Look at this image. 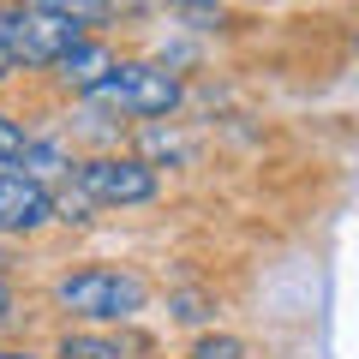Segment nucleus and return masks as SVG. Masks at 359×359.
<instances>
[{
    "label": "nucleus",
    "instance_id": "1",
    "mask_svg": "<svg viewBox=\"0 0 359 359\" xmlns=\"http://www.w3.org/2000/svg\"><path fill=\"white\" fill-rule=\"evenodd\" d=\"M54 299H60L72 318H90V323H126V318H138V311H144L150 287H144V276H132V269L90 264V269L60 276V282H54Z\"/></svg>",
    "mask_w": 359,
    "mask_h": 359
},
{
    "label": "nucleus",
    "instance_id": "2",
    "mask_svg": "<svg viewBox=\"0 0 359 359\" xmlns=\"http://www.w3.org/2000/svg\"><path fill=\"white\" fill-rule=\"evenodd\" d=\"M90 96H96L102 108L156 120V114H174V108H180V78L162 72V66H144V60H120L102 84L90 90Z\"/></svg>",
    "mask_w": 359,
    "mask_h": 359
},
{
    "label": "nucleus",
    "instance_id": "3",
    "mask_svg": "<svg viewBox=\"0 0 359 359\" xmlns=\"http://www.w3.org/2000/svg\"><path fill=\"white\" fill-rule=\"evenodd\" d=\"M6 36H13L18 60L30 66H60L66 54L84 42V25L66 13H48V6H30V13H13L6 18Z\"/></svg>",
    "mask_w": 359,
    "mask_h": 359
},
{
    "label": "nucleus",
    "instance_id": "4",
    "mask_svg": "<svg viewBox=\"0 0 359 359\" xmlns=\"http://www.w3.org/2000/svg\"><path fill=\"white\" fill-rule=\"evenodd\" d=\"M78 192H90L96 204H150L156 198V168L144 156H96L78 168Z\"/></svg>",
    "mask_w": 359,
    "mask_h": 359
},
{
    "label": "nucleus",
    "instance_id": "5",
    "mask_svg": "<svg viewBox=\"0 0 359 359\" xmlns=\"http://www.w3.org/2000/svg\"><path fill=\"white\" fill-rule=\"evenodd\" d=\"M54 192L42 186L36 174H0V228L6 233H30L54 216Z\"/></svg>",
    "mask_w": 359,
    "mask_h": 359
},
{
    "label": "nucleus",
    "instance_id": "6",
    "mask_svg": "<svg viewBox=\"0 0 359 359\" xmlns=\"http://www.w3.org/2000/svg\"><path fill=\"white\" fill-rule=\"evenodd\" d=\"M108 72H114V54H108L102 42H90V36H84V42H78V48L60 60V78H66L72 90H84V96H90L96 84H102Z\"/></svg>",
    "mask_w": 359,
    "mask_h": 359
},
{
    "label": "nucleus",
    "instance_id": "7",
    "mask_svg": "<svg viewBox=\"0 0 359 359\" xmlns=\"http://www.w3.org/2000/svg\"><path fill=\"white\" fill-rule=\"evenodd\" d=\"M60 359H126V347H120L114 335H66Z\"/></svg>",
    "mask_w": 359,
    "mask_h": 359
},
{
    "label": "nucleus",
    "instance_id": "8",
    "mask_svg": "<svg viewBox=\"0 0 359 359\" xmlns=\"http://www.w3.org/2000/svg\"><path fill=\"white\" fill-rule=\"evenodd\" d=\"M36 6L66 13V18H78V25H96V18H108V0H36Z\"/></svg>",
    "mask_w": 359,
    "mask_h": 359
},
{
    "label": "nucleus",
    "instance_id": "9",
    "mask_svg": "<svg viewBox=\"0 0 359 359\" xmlns=\"http://www.w3.org/2000/svg\"><path fill=\"white\" fill-rule=\"evenodd\" d=\"M54 168H72V162H66V156H60V144H25V174H54Z\"/></svg>",
    "mask_w": 359,
    "mask_h": 359
},
{
    "label": "nucleus",
    "instance_id": "10",
    "mask_svg": "<svg viewBox=\"0 0 359 359\" xmlns=\"http://www.w3.org/2000/svg\"><path fill=\"white\" fill-rule=\"evenodd\" d=\"M192 359H245V341L240 335H204V341H192Z\"/></svg>",
    "mask_w": 359,
    "mask_h": 359
},
{
    "label": "nucleus",
    "instance_id": "11",
    "mask_svg": "<svg viewBox=\"0 0 359 359\" xmlns=\"http://www.w3.org/2000/svg\"><path fill=\"white\" fill-rule=\"evenodd\" d=\"M25 132H18L13 126V120H6V114H0V168H6V162H18V156H25Z\"/></svg>",
    "mask_w": 359,
    "mask_h": 359
},
{
    "label": "nucleus",
    "instance_id": "12",
    "mask_svg": "<svg viewBox=\"0 0 359 359\" xmlns=\"http://www.w3.org/2000/svg\"><path fill=\"white\" fill-rule=\"evenodd\" d=\"M174 318L180 323H198V318H204V299H198V294H180L174 299Z\"/></svg>",
    "mask_w": 359,
    "mask_h": 359
},
{
    "label": "nucleus",
    "instance_id": "13",
    "mask_svg": "<svg viewBox=\"0 0 359 359\" xmlns=\"http://www.w3.org/2000/svg\"><path fill=\"white\" fill-rule=\"evenodd\" d=\"M13 60H18V48H13V36H6V30H0V78L13 72Z\"/></svg>",
    "mask_w": 359,
    "mask_h": 359
},
{
    "label": "nucleus",
    "instance_id": "14",
    "mask_svg": "<svg viewBox=\"0 0 359 359\" xmlns=\"http://www.w3.org/2000/svg\"><path fill=\"white\" fill-rule=\"evenodd\" d=\"M0 318H13V287H6V276H0Z\"/></svg>",
    "mask_w": 359,
    "mask_h": 359
},
{
    "label": "nucleus",
    "instance_id": "15",
    "mask_svg": "<svg viewBox=\"0 0 359 359\" xmlns=\"http://www.w3.org/2000/svg\"><path fill=\"white\" fill-rule=\"evenodd\" d=\"M0 359H36V353H0Z\"/></svg>",
    "mask_w": 359,
    "mask_h": 359
},
{
    "label": "nucleus",
    "instance_id": "16",
    "mask_svg": "<svg viewBox=\"0 0 359 359\" xmlns=\"http://www.w3.org/2000/svg\"><path fill=\"white\" fill-rule=\"evenodd\" d=\"M174 6H204V0H174Z\"/></svg>",
    "mask_w": 359,
    "mask_h": 359
}]
</instances>
